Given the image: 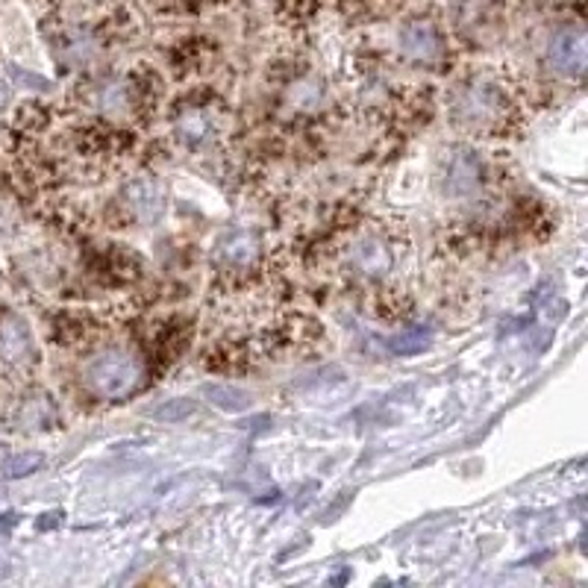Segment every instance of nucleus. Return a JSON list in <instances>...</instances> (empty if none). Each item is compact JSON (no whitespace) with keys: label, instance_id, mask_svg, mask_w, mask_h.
Here are the masks:
<instances>
[{"label":"nucleus","instance_id":"nucleus-5","mask_svg":"<svg viewBox=\"0 0 588 588\" xmlns=\"http://www.w3.org/2000/svg\"><path fill=\"white\" fill-rule=\"evenodd\" d=\"M347 265L356 277L365 280H383L385 274L394 268V247L389 242V235L383 233H362L356 235L347 247Z\"/></svg>","mask_w":588,"mask_h":588},{"label":"nucleus","instance_id":"nucleus-10","mask_svg":"<svg viewBox=\"0 0 588 588\" xmlns=\"http://www.w3.org/2000/svg\"><path fill=\"white\" fill-rule=\"evenodd\" d=\"M121 206L127 209V215L139 224H154L162 215V206H165V194H162V185L154 180H133L121 194Z\"/></svg>","mask_w":588,"mask_h":588},{"label":"nucleus","instance_id":"nucleus-14","mask_svg":"<svg viewBox=\"0 0 588 588\" xmlns=\"http://www.w3.org/2000/svg\"><path fill=\"white\" fill-rule=\"evenodd\" d=\"M453 6L462 24H473L494 6V0H453Z\"/></svg>","mask_w":588,"mask_h":588},{"label":"nucleus","instance_id":"nucleus-13","mask_svg":"<svg viewBox=\"0 0 588 588\" xmlns=\"http://www.w3.org/2000/svg\"><path fill=\"white\" fill-rule=\"evenodd\" d=\"M194 412V404L192 400H185V397H177V400H168V404H162L154 409V418L156 421H165V424H177L183 418H189Z\"/></svg>","mask_w":588,"mask_h":588},{"label":"nucleus","instance_id":"nucleus-6","mask_svg":"<svg viewBox=\"0 0 588 588\" xmlns=\"http://www.w3.org/2000/svg\"><path fill=\"white\" fill-rule=\"evenodd\" d=\"M262 256V244L256 239V233H247V230H235L221 235L218 244L212 247V262L215 268H221L224 274H242L250 271L259 262Z\"/></svg>","mask_w":588,"mask_h":588},{"label":"nucleus","instance_id":"nucleus-12","mask_svg":"<svg viewBox=\"0 0 588 588\" xmlns=\"http://www.w3.org/2000/svg\"><path fill=\"white\" fill-rule=\"evenodd\" d=\"M42 465H45V456L35 453V450H27V453H15L12 459H6L4 473L9 480H21V477H30V473H35Z\"/></svg>","mask_w":588,"mask_h":588},{"label":"nucleus","instance_id":"nucleus-4","mask_svg":"<svg viewBox=\"0 0 588 588\" xmlns=\"http://www.w3.org/2000/svg\"><path fill=\"white\" fill-rule=\"evenodd\" d=\"M35 368V344L21 318L0 324V377L21 380Z\"/></svg>","mask_w":588,"mask_h":588},{"label":"nucleus","instance_id":"nucleus-2","mask_svg":"<svg viewBox=\"0 0 588 588\" xmlns=\"http://www.w3.org/2000/svg\"><path fill=\"white\" fill-rule=\"evenodd\" d=\"M85 383L97 397L121 400L133 394L142 383V362L127 350H106L89 362L85 368Z\"/></svg>","mask_w":588,"mask_h":588},{"label":"nucleus","instance_id":"nucleus-1","mask_svg":"<svg viewBox=\"0 0 588 588\" xmlns=\"http://www.w3.org/2000/svg\"><path fill=\"white\" fill-rule=\"evenodd\" d=\"M450 118L459 130L473 135L506 133L515 121L518 97L515 89L494 74H477L450 95Z\"/></svg>","mask_w":588,"mask_h":588},{"label":"nucleus","instance_id":"nucleus-8","mask_svg":"<svg viewBox=\"0 0 588 588\" xmlns=\"http://www.w3.org/2000/svg\"><path fill=\"white\" fill-rule=\"evenodd\" d=\"M397 45H400V54L412 62H418V65H433L444 54V39L433 21H409L400 30Z\"/></svg>","mask_w":588,"mask_h":588},{"label":"nucleus","instance_id":"nucleus-11","mask_svg":"<svg viewBox=\"0 0 588 588\" xmlns=\"http://www.w3.org/2000/svg\"><path fill=\"white\" fill-rule=\"evenodd\" d=\"M204 394L209 397V404H215L224 412H244L250 406V394L235 389V385H206Z\"/></svg>","mask_w":588,"mask_h":588},{"label":"nucleus","instance_id":"nucleus-15","mask_svg":"<svg viewBox=\"0 0 588 588\" xmlns=\"http://www.w3.org/2000/svg\"><path fill=\"white\" fill-rule=\"evenodd\" d=\"M6 95H9V89H6V83H4V80H0V106H4V104H6Z\"/></svg>","mask_w":588,"mask_h":588},{"label":"nucleus","instance_id":"nucleus-7","mask_svg":"<svg viewBox=\"0 0 588 588\" xmlns=\"http://www.w3.org/2000/svg\"><path fill=\"white\" fill-rule=\"evenodd\" d=\"M588 59V42L580 27H562L547 45V65L562 77H583Z\"/></svg>","mask_w":588,"mask_h":588},{"label":"nucleus","instance_id":"nucleus-3","mask_svg":"<svg viewBox=\"0 0 588 588\" xmlns=\"http://www.w3.org/2000/svg\"><path fill=\"white\" fill-rule=\"evenodd\" d=\"M174 135L177 142L185 147H204L215 139L218 133V112L212 106V100H200V97H185L183 104L174 109Z\"/></svg>","mask_w":588,"mask_h":588},{"label":"nucleus","instance_id":"nucleus-9","mask_svg":"<svg viewBox=\"0 0 588 588\" xmlns=\"http://www.w3.org/2000/svg\"><path fill=\"white\" fill-rule=\"evenodd\" d=\"M483 189V168L468 150H453L444 165V192L450 197H471Z\"/></svg>","mask_w":588,"mask_h":588}]
</instances>
